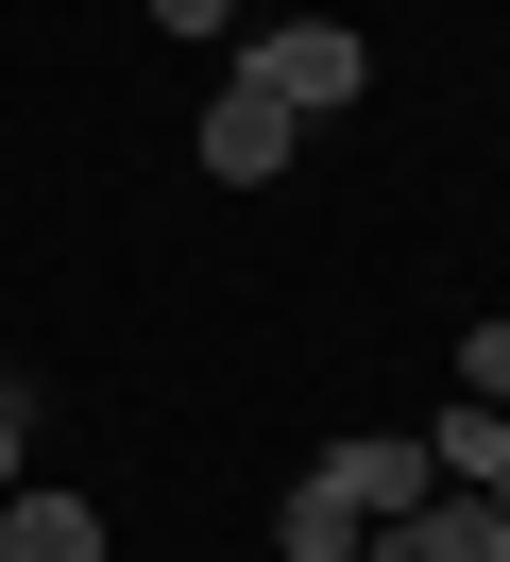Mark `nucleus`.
Masks as SVG:
<instances>
[{
    "label": "nucleus",
    "mask_w": 510,
    "mask_h": 562,
    "mask_svg": "<svg viewBox=\"0 0 510 562\" xmlns=\"http://www.w3.org/2000/svg\"><path fill=\"white\" fill-rule=\"evenodd\" d=\"M238 86H256V103H290V120H340V103L374 86V52L340 35V18H290V35H256V52H238Z\"/></svg>",
    "instance_id": "1"
},
{
    "label": "nucleus",
    "mask_w": 510,
    "mask_h": 562,
    "mask_svg": "<svg viewBox=\"0 0 510 562\" xmlns=\"http://www.w3.org/2000/svg\"><path fill=\"white\" fill-rule=\"evenodd\" d=\"M306 477H324V494H340V512H358V528H392V512H426V494H442L408 426H340V443L306 460Z\"/></svg>",
    "instance_id": "2"
},
{
    "label": "nucleus",
    "mask_w": 510,
    "mask_h": 562,
    "mask_svg": "<svg viewBox=\"0 0 510 562\" xmlns=\"http://www.w3.org/2000/svg\"><path fill=\"white\" fill-rule=\"evenodd\" d=\"M358 562H510V512L494 494H426V512L358 528Z\"/></svg>",
    "instance_id": "3"
},
{
    "label": "nucleus",
    "mask_w": 510,
    "mask_h": 562,
    "mask_svg": "<svg viewBox=\"0 0 510 562\" xmlns=\"http://www.w3.org/2000/svg\"><path fill=\"white\" fill-rule=\"evenodd\" d=\"M188 154H204V171H222V188H272V171H290V154H306V120H290V103H256V86H222Z\"/></svg>",
    "instance_id": "4"
},
{
    "label": "nucleus",
    "mask_w": 510,
    "mask_h": 562,
    "mask_svg": "<svg viewBox=\"0 0 510 562\" xmlns=\"http://www.w3.org/2000/svg\"><path fill=\"white\" fill-rule=\"evenodd\" d=\"M0 562H102V512H86V494H0Z\"/></svg>",
    "instance_id": "5"
},
{
    "label": "nucleus",
    "mask_w": 510,
    "mask_h": 562,
    "mask_svg": "<svg viewBox=\"0 0 510 562\" xmlns=\"http://www.w3.org/2000/svg\"><path fill=\"white\" fill-rule=\"evenodd\" d=\"M272 546H290V562H358V512H340L324 477H290V512H272Z\"/></svg>",
    "instance_id": "6"
},
{
    "label": "nucleus",
    "mask_w": 510,
    "mask_h": 562,
    "mask_svg": "<svg viewBox=\"0 0 510 562\" xmlns=\"http://www.w3.org/2000/svg\"><path fill=\"white\" fill-rule=\"evenodd\" d=\"M460 392H476V409H510V324H476V341H460Z\"/></svg>",
    "instance_id": "7"
},
{
    "label": "nucleus",
    "mask_w": 510,
    "mask_h": 562,
    "mask_svg": "<svg viewBox=\"0 0 510 562\" xmlns=\"http://www.w3.org/2000/svg\"><path fill=\"white\" fill-rule=\"evenodd\" d=\"M18 460H34V375H0V494H18Z\"/></svg>",
    "instance_id": "8"
},
{
    "label": "nucleus",
    "mask_w": 510,
    "mask_h": 562,
    "mask_svg": "<svg viewBox=\"0 0 510 562\" xmlns=\"http://www.w3.org/2000/svg\"><path fill=\"white\" fill-rule=\"evenodd\" d=\"M154 18H170V35H222V18H238V0H154Z\"/></svg>",
    "instance_id": "9"
},
{
    "label": "nucleus",
    "mask_w": 510,
    "mask_h": 562,
    "mask_svg": "<svg viewBox=\"0 0 510 562\" xmlns=\"http://www.w3.org/2000/svg\"><path fill=\"white\" fill-rule=\"evenodd\" d=\"M494 512H510V477H494Z\"/></svg>",
    "instance_id": "10"
}]
</instances>
